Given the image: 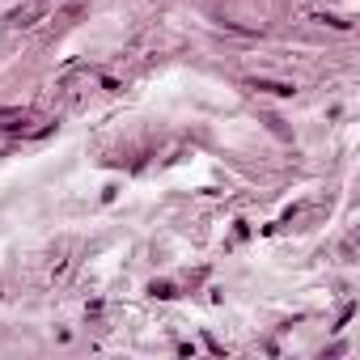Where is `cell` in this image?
I'll list each match as a JSON object with an SVG mask.
<instances>
[{
  "mask_svg": "<svg viewBox=\"0 0 360 360\" xmlns=\"http://www.w3.org/2000/svg\"><path fill=\"white\" fill-rule=\"evenodd\" d=\"M255 89H263V93H280V98H288V93H293V85H284V81H255Z\"/></svg>",
  "mask_w": 360,
  "mask_h": 360,
  "instance_id": "obj_1",
  "label": "cell"
}]
</instances>
